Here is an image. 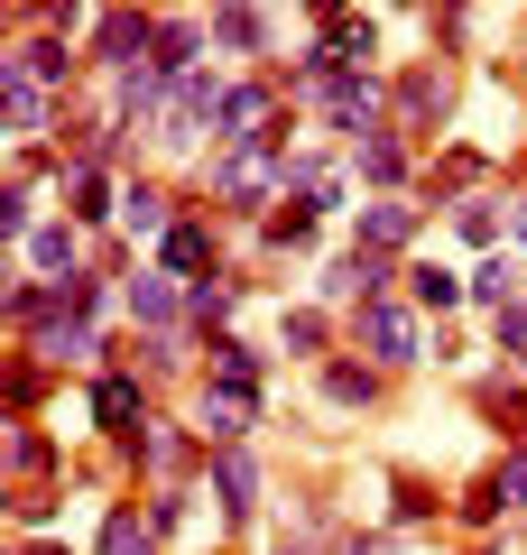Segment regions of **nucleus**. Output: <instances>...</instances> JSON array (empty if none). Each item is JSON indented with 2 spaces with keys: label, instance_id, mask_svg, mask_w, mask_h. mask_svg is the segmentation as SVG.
<instances>
[{
  "label": "nucleus",
  "instance_id": "nucleus-1",
  "mask_svg": "<svg viewBox=\"0 0 527 555\" xmlns=\"http://www.w3.org/2000/svg\"><path fill=\"white\" fill-rule=\"evenodd\" d=\"M278 195H287V185H278V158H259V149H204V214L269 222Z\"/></svg>",
  "mask_w": 527,
  "mask_h": 555
},
{
  "label": "nucleus",
  "instance_id": "nucleus-2",
  "mask_svg": "<svg viewBox=\"0 0 527 555\" xmlns=\"http://www.w3.org/2000/svg\"><path fill=\"white\" fill-rule=\"evenodd\" d=\"M351 352L361 361H380V371H416L426 361V306H408V297H371V306H351Z\"/></svg>",
  "mask_w": 527,
  "mask_h": 555
},
{
  "label": "nucleus",
  "instance_id": "nucleus-3",
  "mask_svg": "<svg viewBox=\"0 0 527 555\" xmlns=\"http://www.w3.org/2000/svg\"><path fill=\"white\" fill-rule=\"evenodd\" d=\"M185 416L204 426V444H250L259 416H269V379H232V371H195Z\"/></svg>",
  "mask_w": 527,
  "mask_h": 555
},
{
  "label": "nucleus",
  "instance_id": "nucleus-4",
  "mask_svg": "<svg viewBox=\"0 0 527 555\" xmlns=\"http://www.w3.org/2000/svg\"><path fill=\"white\" fill-rule=\"evenodd\" d=\"M204 454H214V444H204L195 416H149V426L120 444V463H130L149 491H157V481H195V473H204Z\"/></svg>",
  "mask_w": 527,
  "mask_h": 555
},
{
  "label": "nucleus",
  "instance_id": "nucleus-5",
  "mask_svg": "<svg viewBox=\"0 0 527 555\" xmlns=\"http://www.w3.org/2000/svg\"><path fill=\"white\" fill-rule=\"evenodd\" d=\"M83 416H93V436L130 444L139 426L157 416V398H149V379H139V361H102V371H93V389H83Z\"/></svg>",
  "mask_w": 527,
  "mask_h": 555
},
{
  "label": "nucleus",
  "instance_id": "nucleus-6",
  "mask_svg": "<svg viewBox=\"0 0 527 555\" xmlns=\"http://www.w3.org/2000/svg\"><path fill=\"white\" fill-rule=\"evenodd\" d=\"M408 287V259L389 250H333L314 269V306H371V297H398Z\"/></svg>",
  "mask_w": 527,
  "mask_h": 555
},
{
  "label": "nucleus",
  "instance_id": "nucleus-7",
  "mask_svg": "<svg viewBox=\"0 0 527 555\" xmlns=\"http://www.w3.org/2000/svg\"><path fill=\"white\" fill-rule=\"evenodd\" d=\"M0 75H28V83H47V93H75V83L93 75V56H83L75 38H56V28H20V38L0 47Z\"/></svg>",
  "mask_w": 527,
  "mask_h": 555
},
{
  "label": "nucleus",
  "instance_id": "nucleus-8",
  "mask_svg": "<svg viewBox=\"0 0 527 555\" xmlns=\"http://www.w3.org/2000/svg\"><path fill=\"white\" fill-rule=\"evenodd\" d=\"M149 47H157V10H149V0H102L93 38H83L93 75H120V65H149Z\"/></svg>",
  "mask_w": 527,
  "mask_h": 555
},
{
  "label": "nucleus",
  "instance_id": "nucleus-9",
  "mask_svg": "<svg viewBox=\"0 0 527 555\" xmlns=\"http://www.w3.org/2000/svg\"><path fill=\"white\" fill-rule=\"evenodd\" d=\"M389 120L408 139H445V120H453V75H445V56L435 65H408V75L389 83Z\"/></svg>",
  "mask_w": 527,
  "mask_h": 555
},
{
  "label": "nucleus",
  "instance_id": "nucleus-10",
  "mask_svg": "<svg viewBox=\"0 0 527 555\" xmlns=\"http://www.w3.org/2000/svg\"><path fill=\"white\" fill-rule=\"evenodd\" d=\"M259 491H269V473H259L250 444H214V454H204V500H214L232 528H250V518H259Z\"/></svg>",
  "mask_w": 527,
  "mask_h": 555
},
{
  "label": "nucleus",
  "instance_id": "nucleus-11",
  "mask_svg": "<svg viewBox=\"0 0 527 555\" xmlns=\"http://www.w3.org/2000/svg\"><path fill=\"white\" fill-rule=\"evenodd\" d=\"M120 324H130V334H185V278H167L157 259L130 269L120 278Z\"/></svg>",
  "mask_w": 527,
  "mask_h": 555
},
{
  "label": "nucleus",
  "instance_id": "nucleus-12",
  "mask_svg": "<svg viewBox=\"0 0 527 555\" xmlns=\"http://www.w3.org/2000/svg\"><path fill=\"white\" fill-rule=\"evenodd\" d=\"M343 158H351V185H371V195H416V139L398 130V120L371 130V139H351Z\"/></svg>",
  "mask_w": 527,
  "mask_h": 555
},
{
  "label": "nucleus",
  "instance_id": "nucleus-13",
  "mask_svg": "<svg viewBox=\"0 0 527 555\" xmlns=\"http://www.w3.org/2000/svg\"><path fill=\"white\" fill-rule=\"evenodd\" d=\"M120 167H102V158H56V204L83 222V232H102V222H120Z\"/></svg>",
  "mask_w": 527,
  "mask_h": 555
},
{
  "label": "nucleus",
  "instance_id": "nucleus-14",
  "mask_svg": "<svg viewBox=\"0 0 527 555\" xmlns=\"http://www.w3.org/2000/svg\"><path fill=\"white\" fill-rule=\"evenodd\" d=\"M416 232H426V204H416V195H371V204H351V250L416 259Z\"/></svg>",
  "mask_w": 527,
  "mask_h": 555
},
{
  "label": "nucleus",
  "instance_id": "nucleus-15",
  "mask_svg": "<svg viewBox=\"0 0 527 555\" xmlns=\"http://www.w3.org/2000/svg\"><path fill=\"white\" fill-rule=\"evenodd\" d=\"M47 130H65V93H47L28 75H0V139L10 149H38Z\"/></svg>",
  "mask_w": 527,
  "mask_h": 555
},
{
  "label": "nucleus",
  "instance_id": "nucleus-16",
  "mask_svg": "<svg viewBox=\"0 0 527 555\" xmlns=\"http://www.w3.org/2000/svg\"><path fill=\"white\" fill-rule=\"evenodd\" d=\"M314 120H324L343 149H351V139H371V130H389V83H380V75H343V83L324 93V112H314Z\"/></svg>",
  "mask_w": 527,
  "mask_h": 555
},
{
  "label": "nucleus",
  "instance_id": "nucleus-17",
  "mask_svg": "<svg viewBox=\"0 0 527 555\" xmlns=\"http://www.w3.org/2000/svg\"><path fill=\"white\" fill-rule=\"evenodd\" d=\"M204 20H214V56H241V65L278 56V20H269V0H214Z\"/></svg>",
  "mask_w": 527,
  "mask_h": 555
},
{
  "label": "nucleus",
  "instance_id": "nucleus-18",
  "mask_svg": "<svg viewBox=\"0 0 527 555\" xmlns=\"http://www.w3.org/2000/svg\"><path fill=\"white\" fill-rule=\"evenodd\" d=\"M149 259H157L167 278H214V269H222V232H214V214H204V204H185V214H176V232L157 241Z\"/></svg>",
  "mask_w": 527,
  "mask_h": 555
},
{
  "label": "nucleus",
  "instance_id": "nucleus-19",
  "mask_svg": "<svg viewBox=\"0 0 527 555\" xmlns=\"http://www.w3.org/2000/svg\"><path fill=\"white\" fill-rule=\"evenodd\" d=\"M149 65H157V75H195V65H214V20H195V10H157Z\"/></svg>",
  "mask_w": 527,
  "mask_h": 555
},
{
  "label": "nucleus",
  "instance_id": "nucleus-20",
  "mask_svg": "<svg viewBox=\"0 0 527 555\" xmlns=\"http://www.w3.org/2000/svg\"><path fill=\"white\" fill-rule=\"evenodd\" d=\"M241 297H250V287H241L232 269H214V278H185V334H195V352H204L214 334H232Z\"/></svg>",
  "mask_w": 527,
  "mask_h": 555
},
{
  "label": "nucleus",
  "instance_id": "nucleus-21",
  "mask_svg": "<svg viewBox=\"0 0 527 555\" xmlns=\"http://www.w3.org/2000/svg\"><path fill=\"white\" fill-rule=\"evenodd\" d=\"M20 269H38V278H75V269H93V259H83V222H75V214H47L38 232L20 241Z\"/></svg>",
  "mask_w": 527,
  "mask_h": 555
},
{
  "label": "nucleus",
  "instance_id": "nucleus-22",
  "mask_svg": "<svg viewBox=\"0 0 527 555\" xmlns=\"http://www.w3.org/2000/svg\"><path fill=\"white\" fill-rule=\"evenodd\" d=\"M380 389H389V371H380V361H361V352L314 361V398H324V408H380Z\"/></svg>",
  "mask_w": 527,
  "mask_h": 555
},
{
  "label": "nucleus",
  "instance_id": "nucleus-23",
  "mask_svg": "<svg viewBox=\"0 0 527 555\" xmlns=\"http://www.w3.org/2000/svg\"><path fill=\"white\" fill-rule=\"evenodd\" d=\"M176 214H185V204H176L157 177H130V185H120V232H130V241H149V250L176 232Z\"/></svg>",
  "mask_w": 527,
  "mask_h": 555
},
{
  "label": "nucleus",
  "instance_id": "nucleus-24",
  "mask_svg": "<svg viewBox=\"0 0 527 555\" xmlns=\"http://www.w3.org/2000/svg\"><path fill=\"white\" fill-rule=\"evenodd\" d=\"M445 222H453V241H463V250H509V195H453L445 204Z\"/></svg>",
  "mask_w": 527,
  "mask_h": 555
},
{
  "label": "nucleus",
  "instance_id": "nucleus-25",
  "mask_svg": "<svg viewBox=\"0 0 527 555\" xmlns=\"http://www.w3.org/2000/svg\"><path fill=\"white\" fill-rule=\"evenodd\" d=\"M518 297H527V250L518 241L472 259V306H481V315H500V306H518Z\"/></svg>",
  "mask_w": 527,
  "mask_h": 555
},
{
  "label": "nucleus",
  "instance_id": "nucleus-26",
  "mask_svg": "<svg viewBox=\"0 0 527 555\" xmlns=\"http://www.w3.org/2000/svg\"><path fill=\"white\" fill-rule=\"evenodd\" d=\"M408 306H426V315H453V306H472V269H453V259H408Z\"/></svg>",
  "mask_w": 527,
  "mask_h": 555
},
{
  "label": "nucleus",
  "instance_id": "nucleus-27",
  "mask_svg": "<svg viewBox=\"0 0 527 555\" xmlns=\"http://www.w3.org/2000/svg\"><path fill=\"white\" fill-rule=\"evenodd\" d=\"M278 352L287 361H333V315L324 306H278Z\"/></svg>",
  "mask_w": 527,
  "mask_h": 555
},
{
  "label": "nucleus",
  "instance_id": "nucleus-28",
  "mask_svg": "<svg viewBox=\"0 0 527 555\" xmlns=\"http://www.w3.org/2000/svg\"><path fill=\"white\" fill-rule=\"evenodd\" d=\"M157 546H167V537L149 528V509H139V500H112V509H102L93 555H157Z\"/></svg>",
  "mask_w": 527,
  "mask_h": 555
},
{
  "label": "nucleus",
  "instance_id": "nucleus-29",
  "mask_svg": "<svg viewBox=\"0 0 527 555\" xmlns=\"http://www.w3.org/2000/svg\"><path fill=\"white\" fill-rule=\"evenodd\" d=\"M259 241H269V250H314V241H324V214H314L306 195H278L269 222H259Z\"/></svg>",
  "mask_w": 527,
  "mask_h": 555
},
{
  "label": "nucleus",
  "instance_id": "nucleus-30",
  "mask_svg": "<svg viewBox=\"0 0 527 555\" xmlns=\"http://www.w3.org/2000/svg\"><path fill=\"white\" fill-rule=\"evenodd\" d=\"M38 473H65V454H56V444L38 436V426H28V416H10V481L28 491Z\"/></svg>",
  "mask_w": 527,
  "mask_h": 555
},
{
  "label": "nucleus",
  "instance_id": "nucleus-31",
  "mask_svg": "<svg viewBox=\"0 0 527 555\" xmlns=\"http://www.w3.org/2000/svg\"><path fill=\"white\" fill-rule=\"evenodd\" d=\"M20 20H38V28H56V38H93V20H102V10H93V0H28V10H20Z\"/></svg>",
  "mask_w": 527,
  "mask_h": 555
},
{
  "label": "nucleus",
  "instance_id": "nucleus-32",
  "mask_svg": "<svg viewBox=\"0 0 527 555\" xmlns=\"http://www.w3.org/2000/svg\"><path fill=\"white\" fill-rule=\"evenodd\" d=\"M47 371H56V361H38L28 343H10V416H28L47 398Z\"/></svg>",
  "mask_w": 527,
  "mask_h": 555
},
{
  "label": "nucleus",
  "instance_id": "nucleus-33",
  "mask_svg": "<svg viewBox=\"0 0 527 555\" xmlns=\"http://www.w3.org/2000/svg\"><path fill=\"white\" fill-rule=\"evenodd\" d=\"M333 56H343L351 65V75H380V20H343V28H333Z\"/></svg>",
  "mask_w": 527,
  "mask_h": 555
},
{
  "label": "nucleus",
  "instance_id": "nucleus-34",
  "mask_svg": "<svg viewBox=\"0 0 527 555\" xmlns=\"http://www.w3.org/2000/svg\"><path fill=\"white\" fill-rule=\"evenodd\" d=\"M204 352H214V361H204V371H232V379H269V352H259L250 334H214V343H204Z\"/></svg>",
  "mask_w": 527,
  "mask_h": 555
},
{
  "label": "nucleus",
  "instance_id": "nucleus-35",
  "mask_svg": "<svg viewBox=\"0 0 527 555\" xmlns=\"http://www.w3.org/2000/svg\"><path fill=\"white\" fill-rule=\"evenodd\" d=\"M426 38H435V56H463V38H472V0H426Z\"/></svg>",
  "mask_w": 527,
  "mask_h": 555
},
{
  "label": "nucleus",
  "instance_id": "nucleus-36",
  "mask_svg": "<svg viewBox=\"0 0 527 555\" xmlns=\"http://www.w3.org/2000/svg\"><path fill=\"white\" fill-rule=\"evenodd\" d=\"M490 352H500V371H527V297L490 315Z\"/></svg>",
  "mask_w": 527,
  "mask_h": 555
},
{
  "label": "nucleus",
  "instance_id": "nucleus-37",
  "mask_svg": "<svg viewBox=\"0 0 527 555\" xmlns=\"http://www.w3.org/2000/svg\"><path fill=\"white\" fill-rule=\"evenodd\" d=\"M435 509H445V500H435V491H426V481H416V473H398V500H389V528H426Z\"/></svg>",
  "mask_w": 527,
  "mask_h": 555
},
{
  "label": "nucleus",
  "instance_id": "nucleus-38",
  "mask_svg": "<svg viewBox=\"0 0 527 555\" xmlns=\"http://www.w3.org/2000/svg\"><path fill=\"white\" fill-rule=\"evenodd\" d=\"M453 518H463V528H500V518H509V500H500V481H472V491H463V509H453Z\"/></svg>",
  "mask_w": 527,
  "mask_h": 555
},
{
  "label": "nucleus",
  "instance_id": "nucleus-39",
  "mask_svg": "<svg viewBox=\"0 0 527 555\" xmlns=\"http://www.w3.org/2000/svg\"><path fill=\"white\" fill-rule=\"evenodd\" d=\"M490 481H500V500H509V518H527V444H509V454L490 463Z\"/></svg>",
  "mask_w": 527,
  "mask_h": 555
},
{
  "label": "nucleus",
  "instance_id": "nucleus-40",
  "mask_svg": "<svg viewBox=\"0 0 527 555\" xmlns=\"http://www.w3.org/2000/svg\"><path fill=\"white\" fill-rule=\"evenodd\" d=\"M10 528H20V537L56 528V491H10Z\"/></svg>",
  "mask_w": 527,
  "mask_h": 555
},
{
  "label": "nucleus",
  "instance_id": "nucleus-41",
  "mask_svg": "<svg viewBox=\"0 0 527 555\" xmlns=\"http://www.w3.org/2000/svg\"><path fill=\"white\" fill-rule=\"evenodd\" d=\"M306 20H314V38H333V28L361 20V10H351V0H306Z\"/></svg>",
  "mask_w": 527,
  "mask_h": 555
},
{
  "label": "nucleus",
  "instance_id": "nucleus-42",
  "mask_svg": "<svg viewBox=\"0 0 527 555\" xmlns=\"http://www.w3.org/2000/svg\"><path fill=\"white\" fill-rule=\"evenodd\" d=\"M333 555H389V537H380V528H371V537H343Z\"/></svg>",
  "mask_w": 527,
  "mask_h": 555
},
{
  "label": "nucleus",
  "instance_id": "nucleus-43",
  "mask_svg": "<svg viewBox=\"0 0 527 555\" xmlns=\"http://www.w3.org/2000/svg\"><path fill=\"white\" fill-rule=\"evenodd\" d=\"M509 241L527 250V195H509Z\"/></svg>",
  "mask_w": 527,
  "mask_h": 555
},
{
  "label": "nucleus",
  "instance_id": "nucleus-44",
  "mask_svg": "<svg viewBox=\"0 0 527 555\" xmlns=\"http://www.w3.org/2000/svg\"><path fill=\"white\" fill-rule=\"evenodd\" d=\"M509 416H518V444H527V379H518V389H509Z\"/></svg>",
  "mask_w": 527,
  "mask_h": 555
},
{
  "label": "nucleus",
  "instance_id": "nucleus-45",
  "mask_svg": "<svg viewBox=\"0 0 527 555\" xmlns=\"http://www.w3.org/2000/svg\"><path fill=\"white\" fill-rule=\"evenodd\" d=\"M416 10H426V0H416Z\"/></svg>",
  "mask_w": 527,
  "mask_h": 555
}]
</instances>
